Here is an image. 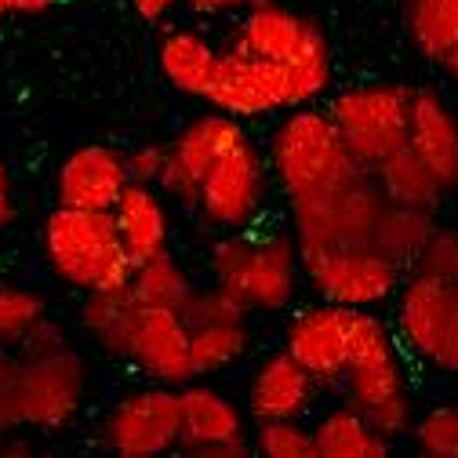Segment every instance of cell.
<instances>
[{
  "instance_id": "1f68e13d",
  "label": "cell",
  "mask_w": 458,
  "mask_h": 458,
  "mask_svg": "<svg viewBox=\"0 0 458 458\" xmlns=\"http://www.w3.org/2000/svg\"><path fill=\"white\" fill-rule=\"evenodd\" d=\"M411 440L429 458H458V408L440 404V408L415 415Z\"/></svg>"
},
{
  "instance_id": "8fae6325",
  "label": "cell",
  "mask_w": 458,
  "mask_h": 458,
  "mask_svg": "<svg viewBox=\"0 0 458 458\" xmlns=\"http://www.w3.org/2000/svg\"><path fill=\"white\" fill-rule=\"evenodd\" d=\"M204 102L237 121H259L269 117V113L313 106L317 98L292 70L251 59V55H241L233 47H222Z\"/></svg>"
},
{
  "instance_id": "9a60e30c",
  "label": "cell",
  "mask_w": 458,
  "mask_h": 458,
  "mask_svg": "<svg viewBox=\"0 0 458 458\" xmlns=\"http://www.w3.org/2000/svg\"><path fill=\"white\" fill-rule=\"evenodd\" d=\"M244 121L229 117V113L208 109L200 117H193L175 139L167 142V164H164V175L157 182V190L167 197V204H179V208H197L200 197V179L204 171L215 164V157L222 149H229L233 142H241Z\"/></svg>"
},
{
  "instance_id": "2e32d148",
  "label": "cell",
  "mask_w": 458,
  "mask_h": 458,
  "mask_svg": "<svg viewBox=\"0 0 458 458\" xmlns=\"http://www.w3.org/2000/svg\"><path fill=\"white\" fill-rule=\"evenodd\" d=\"M353 327H357V310L317 302L288 320L284 350L317 378L320 389H338L353 357Z\"/></svg>"
},
{
  "instance_id": "44dd1931",
  "label": "cell",
  "mask_w": 458,
  "mask_h": 458,
  "mask_svg": "<svg viewBox=\"0 0 458 458\" xmlns=\"http://www.w3.org/2000/svg\"><path fill=\"white\" fill-rule=\"evenodd\" d=\"M109 215L117 222V237L135 266L160 251H171V208L157 186L128 182V190L109 208Z\"/></svg>"
},
{
  "instance_id": "8d00e7d4",
  "label": "cell",
  "mask_w": 458,
  "mask_h": 458,
  "mask_svg": "<svg viewBox=\"0 0 458 458\" xmlns=\"http://www.w3.org/2000/svg\"><path fill=\"white\" fill-rule=\"evenodd\" d=\"M124 157H128V175H131V182L157 186L160 175H164V164H167V142H139V146L128 149Z\"/></svg>"
},
{
  "instance_id": "b9f144b4",
  "label": "cell",
  "mask_w": 458,
  "mask_h": 458,
  "mask_svg": "<svg viewBox=\"0 0 458 458\" xmlns=\"http://www.w3.org/2000/svg\"><path fill=\"white\" fill-rule=\"evenodd\" d=\"M440 66H444V73H447V77H451V81L458 84V44H454V47L447 51V59H444Z\"/></svg>"
},
{
  "instance_id": "e0dca14e",
  "label": "cell",
  "mask_w": 458,
  "mask_h": 458,
  "mask_svg": "<svg viewBox=\"0 0 458 458\" xmlns=\"http://www.w3.org/2000/svg\"><path fill=\"white\" fill-rule=\"evenodd\" d=\"M124 364L139 368L149 382L160 386H186L193 378L190 364V324L175 310H153L139 306L131 320L128 357Z\"/></svg>"
},
{
  "instance_id": "cb8c5ba5",
  "label": "cell",
  "mask_w": 458,
  "mask_h": 458,
  "mask_svg": "<svg viewBox=\"0 0 458 458\" xmlns=\"http://www.w3.org/2000/svg\"><path fill=\"white\" fill-rule=\"evenodd\" d=\"M440 211H429V208H408V204H382L378 211V222H375V233H371V244L389 255L396 266H404L411 273L415 259L422 255V248L429 244V237L437 233V218Z\"/></svg>"
},
{
  "instance_id": "3957f363",
  "label": "cell",
  "mask_w": 458,
  "mask_h": 458,
  "mask_svg": "<svg viewBox=\"0 0 458 458\" xmlns=\"http://www.w3.org/2000/svg\"><path fill=\"white\" fill-rule=\"evenodd\" d=\"M211 284L237 295L251 313H284L302 284L299 244L292 233H218L208 248Z\"/></svg>"
},
{
  "instance_id": "7402d4cb",
  "label": "cell",
  "mask_w": 458,
  "mask_h": 458,
  "mask_svg": "<svg viewBox=\"0 0 458 458\" xmlns=\"http://www.w3.org/2000/svg\"><path fill=\"white\" fill-rule=\"evenodd\" d=\"M218 55L222 47L200 30H164V37L157 40V70L171 91L204 102Z\"/></svg>"
},
{
  "instance_id": "f546056e",
  "label": "cell",
  "mask_w": 458,
  "mask_h": 458,
  "mask_svg": "<svg viewBox=\"0 0 458 458\" xmlns=\"http://www.w3.org/2000/svg\"><path fill=\"white\" fill-rule=\"evenodd\" d=\"M251 451L266 458H317L313 429L306 419H276V422H255L251 429Z\"/></svg>"
},
{
  "instance_id": "8992f818",
  "label": "cell",
  "mask_w": 458,
  "mask_h": 458,
  "mask_svg": "<svg viewBox=\"0 0 458 458\" xmlns=\"http://www.w3.org/2000/svg\"><path fill=\"white\" fill-rule=\"evenodd\" d=\"M393 331L408 360L458 375V276L408 273L393 295Z\"/></svg>"
},
{
  "instance_id": "30bf717a",
  "label": "cell",
  "mask_w": 458,
  "mask_h": 458,
  "mask_svg": "<svg viewBox=\"0 0 458 458\" xmlns=\"http://www.w3.org/2000/svg\"><path fill=\"white\" fill-rule=\"evenodd\" d=\"M269 193H273L269 160L251 142V135H244L241 142L222 149L215 164L204 171L193 211L218 233H241V229L259 225V218L269 208Z\"/></svg>"
},
{
  "instance_id": "4fadbf2b",
  "label": "cell",
  "mask_w": 458,
  "mask_h": 458,
  "mask_svg": "<svg viewBox=\"0 0 458 458\" xmlns=\"http://www.w3.org/2000/svg\"><path fill=\"white\" fill-rule=\"evenodd\" d=\"M88 364L81 350L63 346L40 357H22V382H19V408H22V426L33 429H66L88 396Z\"/></svg>"
},
{
  "instance_id": "603a6c76",
  "label": "cell",
  "mask_w": 458,
  "mask_h": 458,
  "mask_svg": "<svg viewBox=\"0 0 458 458\" xmlns=\"http://www.w3.org/2000/svg\"><path fill=\"white\" fill-rule=\"evenodd\" d=\"M310 429H313L317 458H386L393 451V440L375 433L371 422L346 400L324 408Z\"/></svg>"
},
{
  "instance_id": "6da1fadb",
  "label": "cell",
  "mask_w": 458,
  "mask_h": 458,
  "mask_svg": "<svg viewBox=\"0 0 458 458\" xmlns=\"http://www.w3.org/2000/svg\"><path fill=\"white\" fill-rule=\"evenodd\" d=\"M335 393L353 404L386 440L396 444L411 437L415 400L408 378V353L400 350L393 324L378 310H357L353 357Z\"/></svg>"
},
{
  "instance_id": "ac0fdd59",
  "label": "cell",
  "mask_w": 458,
  "mask_h": 458,
  "mask_svg": "<svg viewBox=\"0 0 458 458\" xmlns=\"http://www.w3.org/2000/svg\"><path fill=\"white\" fill-rule=\"evenodd\" d=\"M324 389L317 378L288 353V350H269L255 360L244 389V411L251 422H276V419H306L317 408V396Z\"/></svg>"
},
{
  "instance_id": "5b68a950",
  "label": "cell",
  "mask_w": 458,
  "mask_h": 458,
  "mask_svg": "<svg viewBox=\"0 0 458 458\" xmlns=\"http://www.w3.org/2000/svg\"><path fill=\"white\" fill-rule=\"evenodd\" d=\"M269 175L273 186L284 193V200H295L302 193H313L353 167H364L353 160V153L342 142L331 113L320 106H299L284 109L280 124L269 139Z\"/></svg>"
},
{
  "instance_id": "836d02e7",
  "label": "cell",
  "mask_w": 458,
  "mask_h": 458,
  "mask_svg": "<svg viewBox=\"0 0 458 458\" xmlns=\"http://www.w3.org/2000/svg\"><path fill=\"white\" fill-rule=\"evenodd\" d=\"M411 273H426V276H458V229L437 225V233L429 237V244L422 248V255L415 259Z\"/></svg>"
},
{
  "instance_id": "d4e9b609",
  "label": "cell",
  "mask_w": 458,
  "mask_h": 458,
  "mask_svg": "<svg viewBox=\"0 0 458 458\" xmlns=\"http://www.w3.org/2000/svg\"><path fill=\"white\" fill-rule=\"evenodd\" d=\"M139 302L131 299L128 288L117 292H88L81 306V331L91 338V346L102 350L109 360L128 357V338H131V320H135Z\"/></svg>"
},
{
  "instance_id": "ba28073f",
  "label": "cell",
  "mask_w": 458,
  "mask_h": 458,
  "mask_svg": "<svg viewBox=\"0 0 458 458\" xmlns=\"http://www.w3.org/2000/svg\"><path fill=\"white\" fill-rule=\"evenodd\" d=\"M331 121L353 153L357 164L375 171L386 157H393L400 146H408V109H411V88L396 81H368L342 88L324 106Z\"/></svg>"
},
{
  "instance_id": "83f0119b",
  "label": "cell",
  "mask_w": 458,
  "mask_h": 458,
  "mask_svg": "<svg viewBox=\"0 0 458 458\" xmlns=\"http://www.w3.org/2000/svg\"><path fill=\"white\" fill-rule=\"evenodd\" d=\"M128 292L139 306H153V310H175L182 313L190 295L197 292L193 273L182 266V259H175V251H160L146 262L135 266Z\"/></svg>"
},
{
  "instance_id": "f1b7e54d",
  "label": "cell",
  "mask_w": 458,
  "mask_h": 458,
  "mask_svg": "<svg viewBox=\"0 0 458 458\" xmlns=\"http://www.w3.org/2000/svg\"><path fill=\"white\" fill-rule=\"evenodd\" d=\"M404 26L415 51L440 66L458 44V0H404Z\"/></svg>"
},
{
  "instance_id": "d590c367",
  "label": "cell",
  "mask_w": 458,
  "mask_h": 458,
  "mask_svg": "<svg viewBox=\"0 0 458 458\" xmlns=\"http://www.w3.org/2000/svg\"><path fill=\"white\" fill-rule=\"evenodd\" d=\"M63 346H70L66 327L55 324V320L44 313L40 320H33V324L26 327V335L15 342L12 350H15L19 357H40V353H51V350H63Z\"/></svg>"
},
{
  "instance_id": "ab89813d",
  "label": "cell",
  "mask_w": 458,
  "mask_h": 458,
  "mask_svg": "<svg viewBox=\"0 0 458 458\" xmlns=\"http://www.w3.org/2000/svg\"><path fill=\"white\" fill-rule=\"evenodd\" d=\"M55 0H0V15H40Z\"/></svg>"
},
{
  "instance_id": "74e56055",
  "label": "cell",
  "mask_w": 458,
  "mask_h": 458,
  "mask_svg": "<svg viewBox=\"0 0 458 458\" xmlns=\"http://www.w3.org/2000/svg\"><path fill=\"white\" fill-rule=\"evenodd\" d=\"M179 4L197 19H229V15H241L251 0H179Z\"/></svg>"
},
{
  "instance_id": "60d3db41",
  "label": "cell",
  "mask_w": 458,
  "mask_h": 458,
  "mask_svg": "<svg viewBox=\"0 0 458 458\" xmlns=\"http://www.w3.org/2000/svg\"><path fill=\"white\" fill-rule=\"evenodd\" d=\"M15 222V200H12V193H0V233Z\"/></svg>"
},
{
  "instance_id": "ffe728a7",
  "label": "cell",
  "mask_w": 458,
  "mask_h": 458,
  "mask_svg": "<svg viewBox=\"0 0 458 458\" xmlns=\"http://www.w3.org/2000/svg\"><path fill=\"white\" fill-rule=\"evenodd\" d=\"M408 149L433 171L444 193L458 190V113L433 88H411Z\"/></svg>"
},
{
  "instance_id": "4316f807",
  "label": "cell",
  "mask_w": 458,
  "mask_h": 458,
  "mask_svg": "<svg viewBox=\"0 0 458 458\" xmlns=\"http://www.w3.org/2000/svg\"><path fill=\"white\" fill-rule=\"evenodd\" d=\"M375 182H378V193L382 200L389 204H408V208H429V211H440L444 204V186L437 182L433 171L408 149L400 146L393 157H386L375 171Z\"/></svg>"
},
{
  "instance_id": "d6a6232c",
  "label": "cell",
  "mask_w": 458,
  "mask_h": 458,
  "mask_svg": "<svg viewBox=\"0 0 458 458\" xmlns=\"http://www.w3.org/2000/svg\"><path fill=\"white\" fill-rule=\"evenodd\" d=\"M182 317L193 327V324H211V320H241V317H251V310L237 295L218 288V284H204V288L197 284V292L190 295Z\"/></svg>"
},
{
  "instance_id": "484cf974",
  "label": "cell",
  "mask_w": 458,
  "mask_h": 458,
  "mask_svg": "<svg viewBox=\"0 0 458 458\" xmlns=\"http://www.w3.org/2000/svg\"><path fill=\"white\" fill-rule=\"evenodd\" d=\"M251 350V317L241 320H211L190 327V364L193 378H215L237 368Z\"/></svg>"
},
{
  "instance_id": "e575fe53",
  "label": "cell",
  "mask_w": 458,
  "mask_h": 458,
  "mask_svg": "<svg viewBox=\"0 0 458 458\" xmlns=\"http://www.w3.org/2000/svg\"><path fill=\"white\" fill-rule=\"evenodd\" d=\"M19 382H22V357L12 346H0V433H12L22 426Z\"/></svg>"
},
{
  "instance_id": "7a4b0ae2",
  "label": "cell",
  "mask_w": 458,
  "mask_h": 458,
  "mask_svg": "<svg viewBox=\"0 0 458 458\" xmlns=\"http://www.w3.org/2000/svg\"><path fill=\"white\" fill-rule=\"evenodd\" d=\"M40 251L47 269L73 292H117L131 284L135 262L117 237L109 211L55 204L40 225Z\"/></svg>"
},
{
  "instance_id": "7c38bea8",
  "label": "cell",
  "mask_w": 458,
  "mask_h": 458,
  "mask_svg": "<svg viewBox=\"0 0 458 458\" xmlns=\"http://www.w3.org/2000/svg\"><path fill=\"white\" fill-rule=\"evenodd\" d=\"M98 444L121 458H157L182 444V404L175 386L149 382L124 393L98 422Z\"/></svg>"
},
{
  "instance_id": "277c9868",
  "label": "cell",
  "mask_w": 458,
  "mask_h": 458,
  "mask_svg": "<svg viewBox=\"0 0 458 458\" xmlns=\"http://www.w3.org/2000/svg\"><path fill=\"white\" fill-rule=\"evenodd\" d=\"M225 47L292 70L313 91L317 102L327 95L335 77V59L324 30L310 15L280 4V0H251L237 15V26L229 33Z\"/></svg>"
},
{
  "instance_id": "7bdbcfd3",
  "label": "cell",
  "mask_w": 458,
  "mask_h": 458,
  "mask_svg": "<svg viewBox=\"0 0 458 458\" xmlns=\"http://www.w3.org/2000/svg\"><path fill=\"white\" fill-rule=\"evenodd\" d=\"M0 193H12V171L4 160H0Z\"/></svg>"
},
{
  "instance_id": "f35d334b",
  "label": "cell",
  "mask_w": 458,
  "mask_h": 458,
  "mask_svg": "<svg viewBox=\"0 0 458 458\" xmlns=\"http://www.w3.org/2000/svg\"><path fill=\"white\" fill-rule=\"evenodd\" d=\"M128 4H131V12L142 19V22H164L171 12H175L179 8V0H128Z\"/></svg>"
},
{
  "instance_id": "5bb4252c",
  "label": "cell",
  "mask_w": 458,
  "mask_h": 458,
  "mask_svg": "<svg viewBox=\"0 0 458 458\" xmlns=\"http://www.w3.org/2000/svg\"><path fill=\"white\" fill-rule=\"evenodd\" d=\"M182 404V444L179 451L190 458H248L251 451V426L248 411L233 396L208 386L204 378H190L179 386Z\"/></svg>"
},
{
  "instance_id": "ee69618b",
  "label": "cell",
  "mask_w": 458,
  "mask_h": 458,
  "mask_svg": "<svg viewBox=\"0 0 458 458\" xmlns=\"http://www.w3.org/2000/svg\"><path fill=\"white\" fill-rule=\"evenodd\" d=\"M0 440H4V433H0Z\"/></svg>"
},
{
  "instance_id": "9c48e42d",
  "label": "cell",
  "mask_w": 458,
  "mask_h": 458,
  "mask_svg": "<svg viewBox=\"0 0 458 458\" xmlns=\"http://www.w3.org/2000/svg\"><path fill=\"white\" fill-rule=\"evenodd\" d=\"M382 193L368 167H353L313 193L288 200L295 244H368L382 211Z\"/></svg>"
},
{
  "instance_id": "52a82bcc",
  "label": "cell",
  "mask_w": 458,
  "mask_h": 458,
  "mask_svg": "<svg viewBox=\"0 0 458 458\" xmlns=\"http://www.w3.org/2000/svg\"><path fill=\"white\" fill-rule=\"evenodd\" d=\"M299 266L306 288L320 302L378 310L393 302L408 269L368 244H299Z\"/></svg>"
},
{
  "instance_id": "d6986e66",
  "label": "cell",
  "mask_w": 458,
  "mask_h": 458,
  "mask_svg": "<svg viewBox=\"0 0 458 458\" xmlns=\"http://www.w3.org/2000/svg\"><path fill=\"white\" fill-rule=\"evenodd\" d=\"M128 157L117 146L88 142L66 153L55 171V204L84 208V211H109L128 190Z\"/></svg>"
},
{
  "instance_id": "4dcf8cb0",
  "label": "cell",
  "mask_w": 458,
  "mask_h": 458,
  "mask_svg": "<svg viewBox=\"0 0 458 458\" xmlns=\"http://www.w3.org/2000/svg\"><path fill=\"white\" fill-rule=\"evenodd\" d=\"M44 295L22 284L0 280V346H15L33 320L44 317Z\"/></svg>"
}]
</instances>
